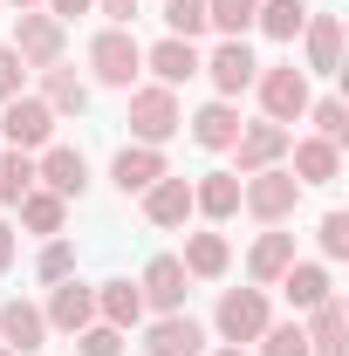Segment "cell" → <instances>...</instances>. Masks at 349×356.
<instances>
[{"instance_id":"60d3db41","label":"cell","mask_w":349,"mask_h":356,"mask_svg":"<svg viewBox=\"0 0 349 356\" xmlns=\"http://www.w3.org/2000/svg\"><path fill=\"white\" fill-rule=\"evenodd\" d=\"M7 267H14V226L0 220V274H7Z\"/></svg>"},{"instance_id":"9c48e42d","label":"cell","mask_w":349,"mask_h":356,"mask_svg":"<svg viewBox=\"0 0 349 356\" xmlns=\"http://www.w3.org/2000/svg\"><path fill=\"white\" fill-rule=\"evenodd\" d=\"M42 322H48V329H62V336L89 329V322H96V288H83L76 274H69V281H55V295H48Z\"/></svg>"},{"instance_id":"52a82bcc","label":"cell","mask_w":349,"mask_h":356,"mask_svg":"<svg viewBox=\"0 0 349 356\" xmlns=\"http://www.w3.org/2000/svg\"><path fill=\"white\" fill-rule=\"evenodd\" d=\"M261 103H267V124H295L308 110V76L302 69H261Z\"/></svg>"},{"instance_id":"f546056e","label":"cell","mask_w":349,"mask_h":356,"mask_svg":"<svg viewBox=\"0 0 349 356\" xmlns=\"http://www.w3.org/2000/svg\"><path fill=\"white\" fill-rule=\"evenodd\" d=\"M254 14H261V0H206V28H219L226 42H240L254 28Z\"/></svg>"},{"instance_id":"e575fe53","label":"cell","mask_w":349,"mask_h":356,"mask_svg":"<svg viewBox=\"0 0 349 356\" xmlns=\"http://www.w3.org/2000/svg\"><path fill=\"white\" fill-rule=\"evenodd\" d=\"M35 267H42V281H69V274H76V247H69V240H48Z\"/></svg>"},{"instance_id":"7bdbcfd3","label":"cell","mask_w":349,"mask_h":356,"mask_svg":"<svg viewBox=\"0 0 349 356\" xmlns=\"http://www.w3.org/2000/svg\"><path fill=\"white\" fill-rule=\"evenodd\" d=\"M14 7H21V14H28V7H35V0H14Z\"/></svg>"},{"instance_id":"d590c367","label":"cell","mask_w":349,"mask_h":356,"mask_svg":"<svg viewBox=\"0 0 349 356\" xmlns=\"http://www.w3.org/2000/svg\"><path fill=\"white\" fill-rule=\"evenodd\" d=\"M261 356H308V336L295 329V322H281V329H261Z\"/></svg>"},{"instance_id":"1f68e13d","label":"cell","mask_w":349,"mask_h":356,"mask_svg":"<svg viewBox=\"0 0 349 356\" xmlns=\"http://www.w3.org/2000/svg\"><path fill=\"white\" fill-rule=\"evenodd\" d=\"M76 350H83V356H124V329L89 322V329H76Z\"/></svg>"},{"instance_id":"5bb4252c","label":"cell","mask_w":349,"mask_h":356,"mask_svg":"<svg viewBox=\"0 0 349 356\" xmlns=\"http://www.w3.org/2000/svg\"><path fill=\"white\" fill-rule=\"evenodd\" d=\"M308 315H315V322L302 329V336H308V356H349V343H343V336H349V309H343V302L329 295V302H315Z\"/></svg>"},{"instance_id":"8fae6325","label":"cell","mask_w":349,"mask_h":356,"mask_svg":"<svg viewBox=\"0 0 349 356\" xmlns=\"http://www.w3.org/2000/svg\"><path fill=\"white\" fill-rule=\"evenodd\" d=\"M185 281H192V274H185V261H178V254H158V261L144 267V281H137V295H144L151 309L178 315V309H185Z\"/></svg>"},{"instance_id":"d4e9b609","label":"cell","mask_w":349,"mask_h":356,"mask_svg":"<svg viewBox=\"0 0 349 356\" xmlns=\"http://www.w3.org/2000/svg\"><path fill=\"white\" fill-rule=\"evenodd\" d=\"M288 261H295V233H261L254 254H247V274H254V281H281Z\"/></svg>"},{"instance_id":"5b68a950","label":"cell","mask_w":349,"mask_h":356,"mask_svg":"<svg viewBox=\"0 0 349 356\" xmlns=\"http://www.w3.org/2000/svg\"><path fill=\"white\" fill-rule=\"evenodd\" d=\"M0 131H7V144H14V151H35V144H48V137H55V110H48L42 96H7Z\"/></svg>"},{"instance_id":"836d02e7","label":"cell","mask_w":349,"mask_h":356,"mask_svg":"<svg viewBox=\"0 0 349 356\" xmlns=\"http://www.w3.org/2000/svg\"><path fill=\"white\" fill-rule=\"evenodd\" d=\"M315 131H322L336 151H343V137H349V110L336 103V96H322V103H315Z\"/></svg>"},{"instance_id":"ee69618b","label":"cell","mask_w":349,"mask_h":356,"mask_svg":"<svg viewBox=\"0 0 349 356\" xmlns=\"http://www.w3.org/2000/svg\"><path fill=\"white\" fill-rule=\"evenodd\" d=\"M0 356H14V350H7V343H0Z\"/></svg>"},{"instance_id":"603a6c76","label":"cell","mask_w":349,"mask_h":356,"mask_svg":"<svg viewBox=\"0 0 349 356\" xmlns=\"http://www.w3.org/2000/svg\"><path fill=\"white\" fill-rule=\"evenodd\" d=\"M336 165H343V151H336L329 137H302V144H295V178H302V185H329Z\"/></svg>"},{"instance_id":"ac0fdd59","label":"cell","mask_w":349,"mask_h":356,"mask_svg":"<svg viewBox=\"0 0 349 356\" xmlns=\"http://www.w3.org/2000/svg\"><path fill=\"white\" fill-rule=\"evenodd\" d=\"M144 69H158V83H165V89H178V83H192V76H199V48H192V42H178V35H165V42L144 55Z\"/></svg>"},{"instance_id":"277c9868","label":"cell","mask_w":349,"mask_h":356,"mask_svg":"<svg viewBox=\"0 0 349 356\" xmlns=\"http://www.w3.org/2000/svg\"><path fill=\"white\" fill-rule=\"evenodd\" d=\"M267 329V295L261 288H226L219 295V336L226 343H261Z\"/></svg>"},{"instance_id":"ffe728a7","label":"cell","mask_w":349,"mask_h":356,"mask_svg":"<svg viewBox=\"0 0 349 356\" xmlns=\"http://www.w3.org/2000/svg\"><path fill=\"white\" fill-rule=\"evenodd\" d=\"M308 69H322V76H336L343 69V21L336 14H308Z\"/></svg>"},{"instance_id":"cb8c5ba5","label":"cell","mask_w":349,"mask_h":356,"mask_svg":"<svg viewBox=\"0 0 349 356\" xmlns=\"http://www.w3.org/2000/svg\"><path fill=\"white\" fill-rule=\"evenodd\" d=\"M96 315H103L110 329H137V315H144V295H137L131 281H103V288H96Z\"/></svg>"},{"instance_id":"e0dca14e","label":"cell","mask_w":349,"mask_h":356,"mask_svg":"<svg viewBox=\"0 0 349 356\" xmlns=\"http://www.w3.org/2000/svg\"><path fill=\"white\" fill-rule=\"evenodd\" d=\"M144 213H151V226H185V220H192V185L165 172L151 192H144Z\"/></svg>"},{"instance_id":"4316f807","label":"cell","mask_w":349,"mask_h":356,"mask_svg":"<svg viewBox=\"0 0 349 356\" xmlns=\"http://www.w3.org/2000/svg\"><path fill=\"white\" fill-rule=\"evenodd\" d=\"M226 261H233V254H226V240H219V233H192V240H185V274L219 281V274H226Z\"/></svg>"},{"instance_id":"44dd1931","label":"cell","mask_w":349,"mask_h":356,"mask_svg":"<svg viewBox=\"0 0 349 356\" xmlns=\"http://www.w3.org/2000/svg\"><path fill=\"white\" fill-rule=\"evenodd\" d=\"M192 213L233 220V213H240V178H233V172H206L199 185H192Z\"/></svg>"},{"instance_id":"8992f818","label":"cell","mask_w":349,"mask_h":356,"mask_svg":"<svg viewBox=\"0 0 349 356\" xmlns=\"http://www.w3.org/2000/svg\"><path fill=\"white\" fill-rule=\"evenodd\" d=\"M14 55H21L28 69H55V62H62V21L28 7V14L14 21Z\"/></svg>"},{"instance_id":"d6986e66","label":"cell","mask_w":349,"mask_h":356,"mask_svg":"<svg viewBox=\"0 0 349 356\" xmlns=\"http://www.w3.org/2000/svg\"><path fill=\"white\" fill-rule=\"evenodd\" d=\"M42 103L55 110V117H83V110H89V83L76 76V69L55 62V69H42Z\"/></svg>"},{"instance_id":"f35d334b","label":"cell","mask_w":349,"mask_h":356,"mask_svg":"<svg viewBox=\"0 0 349 356\" xmlns=\"http://www.w3.org/2000/svg\"><path fill=\"white\" fill-rule=\"evenodd\" d=\"M96 14H110V28H131V14H137V0H89Z\"/></svg>"},{"instance_id":"7c38bea8","label":"cell","mask_w":349,"mask_h":356,"mask_svg":"<svg viewBox=\"0 0 349 356\" xmlns=\"http://www.w3.org/2000/svg\"><path fill=\"white\" fill-rule=\"evenodd\" d=\"M144 350L151 356H206V329L192 315H158L151 336H144Z\"/></svg>"},{"instance_id":"7a4b0ae2","label":"cell","mask_w":349,"mask_h":356,"mask_svg":"<svg viewBox=\"0 0 349 356\" xmlns=\"http://www.w3.org/2000/svg\"><path fill=\"white\" fill-rule=\"evenodd\" d=\"M89 69H96V83L131 89V83H137V69H144V48H137V35H131V28H103V35L89 42Z\"/></svg>"},{"instance_id":"83f0119b","label":"cell","mask_w":349,"mask_h":356,"mask_svg":"<svg viewBox=\"0 0 349 356\" xmlns=\"http://www.w3.org/2000/svg\"><path fill=\"white\" fill-rule=\"evenodd\" d=\"M254 28H267L274 42H295L308 28V7L302 0H261V14H254Z\"/></svg>"},{"instance_id":"484cf974","label":"cell","mask_w":349,"mask_h":356,"mask_svg":"<svg viewBox=\"0 0 349 356\" xmlns=\"http://www.w3.org/2000/svg\"><path fill=\"white\" fill-rule=\"evenodd\" d=\"M281 288H288V302H295V309L329 302V274H322V267H308V261H288V267H281Z\"/></svg>"},{"instance_id":"4fadbf2b","label":"cell","mask_w":349,"mask_h":356,"mask_svg":"<svg viewBox=\"0 0 349 356\" xmlns=\"http://www.w3.org/2000/svg\"><path fill=\"white\" fill-rule=\"evenodd\" d=\"M110 178H117V192H124V199H131V192H151V185L165 178L158 144H124V151H117V165H110Z\"/></svg>"},{"instance_id":"6da1fadb","label":"cell","mask_w":349,"mask_h":356,"mask_svg":"<svg viewBox=\"0 0 349 356\" xmlns=\"http://www.w3.org/2000/svg\"><path fill=\"white\" fill-rule=\"evenodd\" d=\"M295 199H302V178L295 172H254V178H240V206L254 213V220H267V226H281L288 213H295Z\"/></svg>"},{"instance_id":"4dcf8cb0","label":"cell","mask_w":349,"mask_h":356,"mask_svg":"<svg viewBox=\"0 0 349 356\" xmlns=\"http://www.w3.org/2000/svg\"><path fill=\"white\" fill-rule=\"evenodd\" d=\"M35 192V158L28 151H0V206H21Z\"/></svg>"},{"instance_id":"7402d4cb","label":"cell","mask_w":349,"mask_h":356,"mask_svg":"<svg viewBox=\"0 0 349 356\" xmlns=\"http://www.w3.org/2000/svg\"><path fill=\"white\" fill-rule=\"evenodd\" d=\"M192 137L206 144V151H233V137H240V110L219 96V103H206L199 117H192Z\"/></svg>"},{"instance_id":"b9f144b4","label":"cell","mask_w":349,"mask_h":356,"mask_svg":"<svg viewBox=\"0 0 349 356\" xmlns=\"http://www.w3.org/2000/svg\"><path fill=\"white\" fill-rule=\"evenodd\" d=\"M213 356H240V343H233V350H213Z\"/></svg>"},{"instance_id":"2e32d148","label":"cell","mask_w":349,"mask_h":356,"mask_svg":"<svg viewBox=\"0 0 349 356\" xmlns=\"http://www.w3.org/2000/svg\"><path fill=\"white\" fill-rule=\"evenodd\" d=\"M42 336H48V322H42L35 302H7V309H0V343H7L14 356L42 350Z\"/></svg>"},{"instance_id":"74e56055","label":"cell","mask_w":349,"mask_h":356,"mask_svg":"<svg viewBox=\"0 0 349 356\" xmlns=\"http://www.w3.org/2000/svg\"><path fill=\"white\" fill-rule=\"evenodd\" d=\"M21 83H28V62H21L14 48H0V103H7V96H21Z\"/></svg>"},{"instance_id":"3957f363","label":"cell","mask_w":349,"mask_h":356,"mask_svg":"<svg viewBox=\"0 0 349 356\" xmlns=\"http://www.w3.org/2000/svg\"><path fill=\"white\" fill-rule=\"evenodd\" d=\"M178 124H185V117H178V96L165 83L131 89V131H137V144H165Z\"/></svg>"},{"instance_id":"9a60e30c","label":"cell","mask_w":349,"mask_h":356,"mask_svg":"<svg viewBox=\"0 0 349 356\" xmlns=\"http://www.w3.org/2000/svg\"><path fill=\"white\" fill-rule=\"evenodd\" d=\"M35 178H42L55 199H83V185H89V165H83V151H69V144H55L42 165H35Z\"/></svg>"},{"instance_id":"d6a6232c","label":"cell","mask_w":349,"mask_h":356,"mask_svg":"<svg viewBox=\"0 0 349 356\" xmlns=\"http://www.w3.org/2000/svg\"><path fill=\"white\" fill-rule=\"evenodd\" d=\"M165 21H172L178 42H192V35L206 28V0H165Z\"/></svg>"},{"instance_id":"f1b7e54d","label":"cell","mask_w":349,"mask_h":356,"mask_svg":"<svg viewBox=\"0 0 349 356\" xmlns=\"http://www.w3.org/2000/svg\"><path fill=\"white\" fill-rule=\"evenodd\" d=\"M14 213H21L28 233H48V240H55V233H62V213H69V199H55V192H28Z\"/></svg>"},{"instance_id":"8d00e7d4","label":"cell","mask_w":349,"mask_h":356,"mask_svg":"<svg viewBox=\"0 0 349 356\" xmlns=\"http://www.w3.org/2000/svg\"><path fill=\"white\" fill-rule=\"evenodd\" d=\"M322 254H329V261L349 254V213H329V220H322Z\"/></svg>"},{"instance_id":"30bf717a","label":"cell","mask_w":349,"mask_h":356,"mask_svg":"<svg viewBox=\"0 0 349 356\" xmlns=\"http://www.w3.org/2000/svg\"><path fill=\"white\" fill-rule=\"evenodd\" d=\"M199 69L213 76V89L226 96V103H233L240 89L261 76V62H254V48H247V42H219V48H213V62H199Z\"/></svg>"},{"instance_id":"ba28073f","label":"cell","mask_w":349,"mask_h":356,"mask_svg":"<svg viewBox=\"0 0 349 356\" xmlns=\"http://www.w3.org/2000/svg\"><path fill=\"white\" fill-rule=\"evenodd\" d=\"M288 144H295V137H288V124H240V137H233V158H240V172H233V178L267 172V165H274Z\"/></svg>"},{"instance_id":"ab89813d","label":"cell","mask_w":349,"mask_h":356,"mask_svg":"<svg viewBox=\"0 0 349 356\" xmlns=\"http://www.w3.org/2000/svg\"><path fill=\"white\" fill-rule=\"evenodd\" d=\"M48 14L55 21H76V14H89V0H48Z\"/></svg>"}]
</instances>
